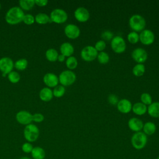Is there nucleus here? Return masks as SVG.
Wrapping results in <instances>:
<instances>
[{
	"label": "nucleus",
	"instance_id": "nucleus-5",
	"mask_svg": "<svg viewBox=\"0 0 159 159\" xmlns=\"http://www.w3.org/2000/svg\"><path fill=\"white\" fill-rule=\"evenodd\" d=\"M76 79L75 73L71 70L63 71L58 76L60 84L63 86H68L73 84Z\"/></svg>",
	"mask_w": 159,
	"mask_h": 159
},
{
	"label": "nucleus",
	"instance_id": "nucleus-34",
	"mask_svg": "<svg viewBox=\"0 0 159 159\" xmlns=\"http://www.w3.org/2000/svg\"><path fill=\"white\" fill-rule=\"evenodd\" d=\"M7 77H8L9 81L12 83H16L19 82L20 78V75L17 72L14 71H12L11 72H10L8 74Z\"/></svg>",
	"mask_w": 159,
	"mask_h": 159
},
{
	"label": "nucleus",
	"instance_id": "nucleus-35",
	"mask_svg": "<svg viewBox=\"0 0 159 159\" xmlns=\"http://www.w3.org/2000/svg\"><path fill=\"white\" fill-rule=\"evenodd\" d=\"M95 49L97 50V52H103L104 50L106 48V42L104 41L103 40H98L97 42H96L94 47Z\"/></svg>",
	"mask_w": 159,
	"mask_h": 159
},
{
	"label": "nucleus",
	"instance_id": "nucleus-28",
	"mask_svg": "<svg viewBox=\"0 0 159 159\" xmlns=\"http://www.w3.org/2000/svg\"><path fill=\"white\" fill-rule=\"evenodd\" d=\"M66 66L69 70L75 69L78 66V60L76 57L71 56L66 60Z\"/></svg>",
	"mask_w": 159,
	"mask_h": 159
},
{
	"label": "nucleus",
	"instance_id": "nucleus-24",
	"mask_svg": "<svg viewBox=\"0 0 159 159\" xmlns=\"http://www.w3.org/2000/svg\"><path fill=\"white\" fill-rule=\"evenodd\" d=\"M35 20L39 24H45L52 22L50 17L45 13L37 14L35 17Z\"/></svg>",
	"mask_w": 159,
	"mask_h": 159
},
{
	"label": "nucleus",
	"instance_id": "nucleus-37",
	"mask_svg": "<svg viewBox=\"0 0 159 159\" xmlns=\"http://www.w3.org/2000/svg\"><path fill=\"white\" fill-rule=\"evenodd\" d=\"M22 21L27 25H31L35 22V17L32 14H27L24 16Z\"/></svg>",
	"mask_w": 159,
	"mask_h": 159
},
{
	"label": "nucleus",
	"instance_id": "nucleus-12",
	"mask_svg": "<svg viewBox=\"0 0 159 159\" xmlns=\"http://www.w3.org/2000/svg\"><path fill=\"white\" fill-rule=\"evenodd\" d=\"M64 32L68 38L71 39H75L80 36V29L76 25L73 24H69L65 26L64 29Z\"/></svg>",
	"mask_w": 159,
	"mask_h": 159
},
{
	"label": "nucleus",
	"instance_id": "nucleus-21",
	"mask_svg": "<svg viewBox=\"0 0 159 159\" xmlns=\"http://www.w3.org/2000/svg\"><path fill=\"white\" fill-rule=\"evenodd\" d=\"M53 96V91L49 88H43L39 93V97L43 101H50Z\"/></svg>",
	"mask_w": 159,
	"mask_h": 159
},
{
	"label": "nucleus",
	"instance_id": "nucleus-20",
	"mask_svg": "<svg viewBox=\"0 0 159 159\" xmlns=\"http://www.w3.org/2000/svg\"><path fill=\"white\" fill-rule=\"evenodd\" d=\"M147 112L152 117H159V102H153L147 107Z\"/></svg>",
	"mask_w": 159,
	"mask_h": 159
},
{
	"label": "nucleus",
	"instance_id": "nucleus-45",
	"mask_svg": "<svg viewBox=\"0 0 159 159\" xmlns=\"http://www.w3.org/2000/svg\"><path fill=\"white\" fill-rule=\"evenodd\" d=\"M0 9H1V4H0Z\"/></svg>",
	"mask_w": 159,
	"mask_h": 159
},
{
	"label": "nucleus",
	"instance_id": "nucleus-30",
	"mask_svg": "<svg viewBox=\"0 0 159 159\" xmlns=\"http://www.w3.org/2000/svg\"><path fill=\"white\" fill-rule=\"evenodd\" d=\"M28 65V62L27 60L25 58H21V59H19L18 60H17L14 65V66L18 70H20L22 71L24 70H25Z\"/></svg>",
	"mask_w": 159,
	"mask_h": 159
},
{
	"label": "nucleus",
	"instance_id": "nucleus-8",
	"mask_svg": "<svg viewBox=\"0 0 159 159\" xmlns=\"http://www.w3.org/2000/svg\"><path fill=\"white\" fill-rule=\"evenodd\" d=\"M50 18L52 22L57 24H62L66 21L68 19V14L65 10L57 8L51 12Z\"/></svg>",
	"mask_w": 159,
	"mask_h": 159
},
{
	"label": "nucleus",
	"instance_id": "nucleus-18",
	"mask_svg": "<svg viewBox=\"0 0 159 159\" xmlns=\"http://www.w3.org/2000/svg\"><path fill=\"white\" fill-rule=\"evenodd\" d=\"M60 50L61 54L63 55L65 57H71L74 53V47L71 43L70 42L63 43L60 47Z\"/></svg>",
	"mask_w": 159,
	"mask_h": 159
},
{
	"label": "nucleus",
	"instance_id": "nucleus-17",
	"mask_svg": "<svg viewBox=\"0 0 159 159\" xmlns=\"http://www.w3.org/2000/svg\"><path fill=\"white\" fill-rule=\"evenodd\" d=\"M143 123L137 117H132L128 121V127L133 132H140L143 129Z\"/></svg>",
	"mask_w": 159,
	"mask_h": 159
},
{
	"label": "nucleus",
	"instance_id": "nucleus-6",
	"mask_svg": "<svg viewBox=\"0 0 159 159\" xmlns=\"http://www.w3.org/2000/svg\"><path fill=\"white\" fill-rule=\"evenodd\" d=\"M112 50L116 53H122L126 49V43L125 40L119 35L113 37L111 41Z\"/></svg>",
	"mask_w": 159,
	"mask_h": 159
},
{
	"label": "nucleus",
	"instance_id": "nucleus-44",
	"mask_svg": "<svg viewBox=\"0 0 159 159\" xmlns=\"http://www.w3.org/2000/svg\"><path fill=\"white\" fill-rule=\"evenodd\" d=\"M157 159H159V156H158V157L157 158Z\"/></svg>",
	"mask_w": 159,
	"mask_h": 159
},
{
	"label": "nucleus",
	"instance_id": "nucleus-3",
	"mask_svg": "<svg viewBox=\"0 0 159 159\" xmlns=\"http://www.w3.org/2000/svg\"><path fill=\"white\" fill-rule=\"evenodd\" d=\"M132 146L136 150H140L145 148L147 143V136L143 132H135L130 139Z\"/></svg>",
	"mask_w": 159,
	"mask_h": 159
},
{
	"label": "nucleus",
	"instance_id": "nucleus-9",
	"mask_svg": "<svg viewBox=\"0 0 159 159\" xmlns=\"http://www.w3.org/2000/svg\"><path fill=\"white\" fill-rule=\"evenodd\" d=\"M14 65L12 60L9 57H2L0 59V70L3 76L12 71Z\"/></svg>",
	"mask_w": 159,
	"mask_h": 159
},
{
	"label": "nucleus",
	"instance_id": "nucleus-31",
	"mask_svg": "<svg viewBox=\"0 0 159 159\" xmlns=\"http://www.w3.org/2000/svg\"><path fill=\"white\" fill-rule=\"evenodd\" d=\"M53 95L56 98L62 97L65 93V88L62 85H57L53 89Z\"/></svg>",
	"mask_w": 159,
	"mask_h": 159
},
{
	"label": "nucleus",
	"instance_id": "nucleus-42",
	"mask_svg": "<svg viewBox=\"0 0 159 159\" xmlns=\"http://www.w3.org/2000/svg\"><path fill=\"white\" fill-rule=\"evenodd\" d=\"M65 57H65V56H64L63 55H62V54L58 55L57 60H58V61H60V62L64 61H65Z\"/></svg>",
	"mask_w": 159,
	"mask_h": 159
},
{
	"label": "nucleus",
	"instance_id": "nucleus-39",
	"mask_svg": "<svg viewBox=\"0 0 159 159\" xmlns=\"http://www.w3.org/2000/svg\"><path fill=\"white\" fill-rule=\"evenodd\" d=\"M33 149V147L31 143H30L29 142H26L24 143L22 146V150L24 153H31L32 150Z\"/></svg>",
	"mask_w": 159,
	"mask_h": 159
},
{
	"label": "nucleus",
	"instance_id": "nucleus-19",
	"mask_svg": "<svg viewBox=\"0 0 159 159\" xmlns=\"http://www.w3.org/2000/svg\"><path fill=\"white\" fill-rule=\"evenodd\" d=\"M132 111L136 115L142 116L147 112V107L141 102H138L132 104Z\"/></svg>",
	"mask_w": 159,
	"mask_h": 159
},
{
	"label": "nucleus",
	"instance_id": "nucleus-14",
	"mask_svg": "<svg viewBox=\"0 0 159 159\" xmlns=\"http://www.w3.org/2000/svg\"><path fill=\"white\" fill-rule=\"evenodd\" d=\"M17 121L22 125L30 124L32 121V115L28 111H20L16 114Z\"/></svg>",
	"mask_w": 159,
	"mask_h": 159
},
{
	"label": "nucleus",
	"instance_id": "nucleus-13",
	"mask_svg": "<svg viewBox=\"0 0 159 159\" xmlns=\"http://www.w3.org/2000/svg\"><path fill=\"white\" fill-rule=\"evenodd\" d=\"M75 19L80 22H85L89 19L90 14L89 11L84 7H79L74 12Z\"/></svg>",
	"mask_w": 159,
	"mask_h": 159
},
{
	"label": "nucleus",
	"instance_id": "nucleus-23",
	"mask_svg": "<svg viewBox=\"0 0 159 159\" xmlns=\"http://www.w3.org/2000/svg\"><path fill=\"white\" fill-rule=\"evenodd\" d=\"M31 154L34 159H44L45 157V150L40 147H35L33 148Z\"/></svg>",
	"mask_w": 159,
	"mask_h": 159
},
{
	"label": "nucleus",
	"instance_id": "nucleus-38",
	"mask_svg": "<svg viewBox=\"0 0 159 159\" xmlns=\"http://www.w3.org/2000/svg\"><path fill=\"white\" fill-rule=\"evenodd\" d=\"M107 99H108L109 102L111 104L113 105V106H115V105L117 106V103H118V102H119V101L118 97H117L116 95H115L114 94H109V95L108 96Z\"/></svg>",
	"mask_w": 159,
	"mask_h": 159
},
{
	"label": "nucleus",
	"instance_id": "nucleus-43",
	"mask_svg": "<svg viewBox=\"0 0 159 159\" xmlns=\"http://www.w3.org/2000/svg\"><path fill=\"white\" fill-rule=\"evenodd\" d=\"M20 159H30V158H28V157H23L20 158Z\"/></svg>",
	"mask_w": 159,
	"mask_h": 159
},
{
	"label": "nucleus",
	"instance_id": "nucleus-36",
	"mask_svg": "<svg viewBox=\"0 0 159 159\" xmlns=\"http://www.w3.org/2000/svg\"><path fill=\"white\" fill-rule=\"evenodd\" d=\"M101 38L103 39L104 41L107 40V41H109L111 40L113 37H114V34L108 30H104L101 33Z\"/></svg>",
	"mask_w": 159,
	"mask_h": 159
},
{
	"label": "nucleus",
	"instance_id": "nucleus-11",
	"mask_svg": "<svg viewBox=\"0 0 159 159\" xmlns=\"http://www.w3.org/2000/svg\"><path fill=\"white\" fill-rule=\"evenodd\" d=\"M133 60L137 63H142L146 61L148 58V54L145 50L139 47L135 48L131 54Z\"/></svg>",
	"mask_w": 159,
	"mask_h": 159
},
{
	"label": "nucleus",
	"instance_id": "nucleus-15",
	"mask_svg": "<svg viewBox=\"0 0 159 159\" xmlns=\"http://www.w3.org/2000/svg\"><path fill=\"white\" fill-rule=\"evenodd\" d=\"M43 81L44 83L49 88H55L59 83L57 76L52 73H46L43 78Z\"/></svg>",
	"mask_w": 159,
	"mask_h": 159
},
{
	"label": "nucleus",
	"instance_id": "nucleus-29",
	"mask_svg": "<svg viewBox=\"0 0 159 159\" xmlns=\"http://www.w3.org/2000/svg\"><path fill=\"white\" fill-rule=\"evenodd\" d=\"M97 59L99 63L102 65H104L109 62L110 58L108 53L103 51L98 53L97 56Z\"/></svg>",
	"mask_w": 159,
	"mask_h": 159
},
{
	"label": "nucleus",
	"instance_id": "nucleus-26",
	"mask_svg": "<svg viewBox=\"0 0 159 159\" xmlns=\"http://www.w3.org/2000/svg\"><path fill=\"white\" fill-rule=\"evenodd\" d=\"M47 59L50 61H55L58 59V53L55 48H49L45 52Z\"/></svg>",
	"mask_w": 159,
	"mask_h": 159
},
{
	"label": "nucleus",
	"instance_id": "nucleus-7",
	"mask_svg": "<svg viewBox=\"0 0 159 159\" xmlns=\"http://www.w3.org/2000/svg\"><path fill=\"white\" fill-rule=\"evenodd\" d=\"M98 52L95 48L91 45L84 47L81 51L80 55L81 58L85 61H92L97 58Z\"/></svg>",
	"mask_w": 159,
	"mask_h": 159
},
{
	"label": "nucleus",
	"instance_id": "nucleus-25",
	"mask_svg": "<svg viewBox=\"0 0 159 159\" xmlns=\"http://www.w3.org/2000/svg\"><path fill=\"white\" fill-rule=\"evenodd\" d=\"M145 71V66L142 63H137L132 69L133 74L137 77L142 76Z\"/></svg>",
	"mask_w": 159,
	"mask_h": 159
},
{
	"label": "nucleus",
	"instance_id": "nucleus-2",
	"mask_svg": "<svg viewBox=\"0 0 159 159\" xmlns=\"http://www.w3.org/2000/svg\"><path fill=\"white\" fill-rule=\"evenodd\" d=\"M129 24L133 31L141 32L145 28L146 21L144 17L141 15L134 14L130 17L129 20Z\"/></svg>",
	"mask_w": 159,
	"mask_h": 159
},
{
	"label": "nucleus",
	"instance_id": "nucleus-27",
	"mask_svg": "<svg viewBox=\"0 0 159 159\" xmlns=\"http://www.w3.org/2000/svg\"><path fill=\"white\" fill-rule=\"evenodd\" d=\"M19 3L22 9L29 11L34 7L35 4V1L34 0H20L19 1Z\"/></svg>",
	"mask_w": 159,
	"mask_h": 159
},
{
	"label": "nucleus",
	"instance_id": "nucleus-41",
	"mask_svg": "<svg viewBox=\"0 0 159 159\" xmlns=\"http://www.w3.org/2000/svg\"><path fill=\"white\" fill-rule=\"evenodd\" d=\"M47 0H35V4H36L39 6H45L47 4Z\"/></svg>",
	"mask_w": 159,
	"mask_h": 159
},
{
	"label": "nucleus",
	"instance_id": "nucleus-4",
	"mask_svg": "<svg viewBox=\"0 0 159 159\" xmlns=\"http://www.w3.org/2000/svg\"><path fill=\"white\" fill-rule=\"evenodd\" d=\"M24 136L28 142H35L39 136V129L34 124H28L24 128Z\"/></svg>",
	"mask_w": 159,
	"mask_h": 159
},
{
	"label": "nucleus",
	"instance_id": "nucleus-16",
	"mask_svg": "<svg viewBox=\"0 0 159 159\" xmlns=\"http://www.w3.org/2000/svg\"><path fill=\"white\" fill-rule=\"evenodd\" d=\"M117 107L118 111L123 114H127L132 111V102L127 99H122L119 101Z\"/></svg>",
	"mask_w": 159,
	"mask_h": 159
},
{
	"label": "nucleus",
	"instance_id": "nucleus-22",
	"mask_svg": "<svg viewBox=\"0 0 159 159\" xmlns=\"http://www.w3.org/2000/svg\"><path fill=\"white\" fill-rule=\"evenodd\" d=\"M143 132L147 136V135H153L157 130L156 125L152 122H147L143 124Z\"/></svg>",
	"mask_w": 159,
	"mask_h": 159
},
{
	"label": "nucleus",
	"instance_id": "nucleus-10",
	"mask_svg": "<svg viewBox=\"0 0 159 159\" xmlns=\"http://www.w3.org/2000/svg\"><path fill=\"white\" fill-rule=\"evenodd\" d=\"M155 34L150 29H144L139 34V41L143 45H149L153 43Z\"/></svg>",
	"mask_w": 159,
	"mask_h": 159
},
{
	"label": "nucleus",
	"instance_id": "nucleus-32",
	"mask_svg": "<svg viewBox=\"0 0 159 159\" xmlns=\"http://www.w3.org/2000/svg\"><path fill=\"white\" fill-rule=\"evenodd\" d=\"M127 40L130 43H137L139 41V34L135 31H131L127 35Z\"/></svg>",
	"mask_w": 159,
	"mask_h": 159
},
{
	"label": "nucleus",
	"instance_id": "nucleus-1",
	"mask_svg": "<svg viewBox=\"0 0 159 159\" xmlns=\"http://www.w3.org/2000/svg\"><path fill=\"white\" fill-rule=\"evenodd\" d=\"M25 14L23 10L19 7H12L6 12L5 19L7 23L11 25L19 24L23 20Z\"/></svg>",
	"mask_w": 159,
	"mask_h": 159
},
{
	"label": "nucleus",
	"instance_id": "nucleus-40",
	"mask_svg": "<svg viewBox=\"0 0 159 159\" xmlns=\"http://www.w3.org/2000/svg\"><path fill=\"white\" fill-rule=\"evenodd\" d=\"M44 116L40 113H35L32 115V120L35 122H41L43 120Z\"/></svg>",
	"mask_w": 159,
	"mask_h": 159
},
{
	"label": "nucleus",
	"instance_id": "nucleus-33",
	"mask_svg": "<svg viewBox=\"0 0 159 159\" xmlns=\"http://www.w3.org/2000/svg\"><path fill=\"white\" fill-rule=\"evenodd\" d=\"M141 102L146 106H149L152 103V98L148 93H143L140 95Z\"/></svg>",
	"mask_w": 159,
	"mask_h": 159
}]
</instances>
